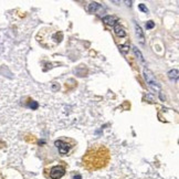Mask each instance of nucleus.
I'll return each mask as SVG.
<instances>
[{"label": "nucleus", "mask_w": 179, "mask_h": 179, "mask_svg": "<svg viewBox=\"0 0 179 179\" xmlns=\"http://www.w3.org/2000/svg\"><path fill=\"white\" fill-rule=\"evenodd\" d=\"M110 159L108 152L105 147L98 146L96 148L90 149L87 154L83 157L84 166L90 170H95L104 167Z\"/></svg>", "instance_id": "obj_1"}, {"label": "nucleus", "mask_w": 179, "mask_h": 179, "mask_svg": "<svg viewBox=\"0 0 179 179\" xmlns=\"http://www.w3.org/2000/svg\"><path fill=\"white\" fill-rule=\"evenodd\" d=\"M144 76H145V80H146V82H147L148 85H149L152 89L156 90V91H159V92H160V86H159L158 82H157V80L155 79L154 74L150 72L149 70H147V69L144 70Z\"/></svg>", "instance_id": "obj_2"}, {"label": "nucleus", "mask_w": 179, "mask_h": 179, "mask_svg": "<svg viewBox=\"0 0 179 179\" xmlns=\"http://www.w3.org/2000/svg\"><path fill=\"white\" fill-rule=\"evenodd\" d=\"M64 173H65V169L62 166H54L50 170V177L51 179H60L64 175Z\"/></svg>", "instance_id": "obj_3"}, {"label": "nucleus", "mask_w": 179, "mask_h": 179, "mask_svg": "<svg viewBox=\"0 0 179 179\" xmlns=\"http://www.w3.org/2000/svg\"><path fill=\"white\" fill-rule=\"evenodd\" d=\"M55 146L58 147L59 152H60L62 155H67V154L69 153L70 146L67 143H64L63 141H57V142H55Z\"/></svg>", "instance_id": "obj_4"}, {"label": "nucleus", "mask_w": 179, "mask_h": 179, "mask_svg": "<svg viewBox=\"0 0 179 179\" xmlns=\"http://www.w3.org/2000/svg\"><path fill=\"white\" fill-rule=\"evenodd\" d=\"M103 21H104L105 24L107 26H111V27H114L117 23V20H116V18L114 16H106V17L103 18Z\"/></svg>", "instance_id": "obj_5"}, {"label": "nucleus", "mask_w": 179, "mask_h": 179, "mask_svg": "<svg viewBox=\"0 0 179 179\" xmlns=\"http://www.w3.org/2000/svg\"><path fill=\"white\" fill-rule=\"evenodd\" d=\"M114 32H115L116 35H119V37H121V38H124L125 35H126L125 30L123 29V27H122L121 24H119V23H116L115 26H114Z\"/></svg>", "instance_id": "obj_6"}, {"label": "nucleus", "mask_w": 179, "mask_h": 179, "mask_svg": "<svg viewBox=\"0 0 179 179\" xmlns=\"http://www.w3.org/2000/svg\"><path fill=\"white\" fill-rule=\"evenodd\" d=\"M135 29H136V35L138 37L139 41H141V43H144L145 40H144V33H143L142 29H141V27L135 24Z\"/></svg>", "instance_id": "obj_7"}, {"label": "nucleus", "mask_w": 179, "mask_h": 179, "mask_svg": "<svg viewBox=\"0 0 179 179\" xmlns=\"http://www.w3.org/2000/svg\"><path fill=\"white\" fill-rule=\"evenodd\" d=\"M168 78L173 80V81H177L178 80V71L177 70H170L168 72Z\"/></svg>", "instance_id": "obj_8"}, {"label": "nucleus", "mask_w": 179, "mask_h": 179, "mask_svg": "<svg viewBox=\"0 0 179 179\" xmlns=\"http://www.w3.org/2000/svg\"><path fill=\"white\" fill-rule=\"evenodd\" d=\"M98 8H100V5H98L97 2H91L90 3L89 10H90V12H95Z\"/></svg>", "instance_id": "obj_9"}, {"label": "nucleus", "mask_w": 179, "mask_h": 179, "mask_svg": "<svg viewBox=\"0 0 179 179\" xmlns=\"http://www.w3.org/2000/svg\"><path fill=\"white\" fill-rule=\"evenodd\" d=\"M133 50H134V52H135V54L137 55V57H138V58H139V60L143 61V62H144L145 60H144V58H143V54H142V53H141V51H139V50L137 49V48H135V46H134V48H133Z\"/></svg>", "instance_id": "obj_10"}, {"label": "nucleus", "mask_w": 179, "mask_h": 179, "mask_svg": "<svg viewBox=\"0 0 179 179\" xmlns=\"http://www.w3.org/2000/svg\"><path fill=\"white\" fill-rule=\"evenodd\" d=\"M138 8L141 9V10H142L143 12H146V13H147V12H148V9H147V7L145 6L144 3H141V5H139V6H138Z\"/></svg>", "instance_id": "obj_11"}, {"label": "nucleus", "mask_w": 179, "mask_h": 179, "mask_svg": "<svg viewBox=\"0 0 179 179\" xmlns=\"http://www.w3.org/2000/svg\"><path fill=\"white\" fill-rule=\"evenodd\" d=\"M30 107H31L32 110H37V108H38V103L35 101L31 102V103H30Z\"/></svg>", "instance_id": "obj_12"}, {"label": "nucleus", "mask_w": 179, "mask_h": 179, "mask_svg": "<svg viewBox=\"0 0 179 179\" xmlns=\"http://www.w3.org/2000/svg\"><path fill=\"white\" fill-rule=\"evenodd\" d=\"M154 26H155V24H154L153 21H148V22L146 23V28H147V29H152V28H154Z\"/></svg>", "instance_id": "obj_13"}, {"label": "nucleus", "mask_w": 179, "mask_h": 179, "mask_svg": "<svg viewBox=\"0 0 179 179\" xmlns=\"http://www.w3.org/2000/svg\"><path fill=\"white\" fill-rule=\"evenodd\" d=\"M127 6H132V1H126Z\"/></svg>", "instance_id": "obj_14"}, {"label": "nucleus", "mask_w": 179, "mask_h": 179, "mask_svg": "<svg viewBox=\"0 0 179 179\" xmlns=\"http://www.w3.org/2000/svg\"><path fill=\"white\" fill-rule=\"evenodd\" d=\"M81 178H82L81 176H75V177H74V179H81Z\"/></svg>", "instance_id": "obj_15"}]
</instances>
